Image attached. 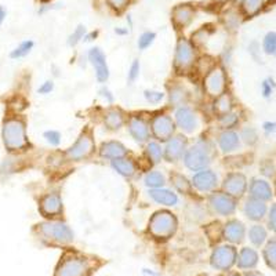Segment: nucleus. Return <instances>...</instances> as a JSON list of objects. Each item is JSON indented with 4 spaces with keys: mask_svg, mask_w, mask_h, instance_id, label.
<instances>
[{
    "mask_svg": "<svg viewBox=\"0 0 276 276\" xmlns=\"http://www.w3.org/2000/svg\"><path fill=\"white\" fill-rule=\"evenodd\" d=\"M220 122L225 129H231L232 126H235L236 122H238V118H236V115L233 113H225V115H222L221 119H220Z\"/></svg>",
    "mask_w": 276,
    "mask_h": 276,
    "instance_id": "43",
    "label": "nucleus"
},
{
    "mask_svg": "<svg viewBox=\"0 0 276 276\" xmlns=\"http://www.w3.org/2000/svg\"><path fill=\"white\" fill-rule=\"evenodd\" d=\"M33 46H35V43H33V40H24L21 41L15 49H14L13 51H11V54H10V57L13 59H19V58H24V57H27L29 53L32 51V49H33Z\"/></svg>",
    "mask_w": 276,
    "mask_h": 276,
    "instance_id": "32",
    "label": "nucleus"
},
{
    "mask_svg": "<svg viewBox=\"0 0 276 276\" xmlns=\"http://www.w3.org/2000/svg\"><path fill=\"white\" fill-rule=\"evenodd\" d=\"M250 194L253 196V199L258 200H268L271 198V188L265 181L261 180H254L250 186Z\"/></svg>",
    "mask_w": 276,
    "mask_h": 276,
    "instance_id": "28",
    "label": "nucleus"
},
{
    "mask_svg": "<svg viewBox=\"0 0 276 276\" xmlns=\"http://www.w3.org/2000/svg\"><path fill=\"white\" fill-rule=\"evenodd\" d=\"M246 276H261L260 273H257V272H250V273H247Z\"/></svg>",
    "mask_w": 276,
    "mask_h": 276,
    "instance_id": "54",
    "label": "nucleus"
},
{
    "mask_svg": "<svg viewBox=\"0 0 276 276\" xmlns=\"http://www.w3.org/2000/svg\"><path fill=\"white\" fill-rule=\"evenodd\" d=\"M257 261H258L257 253H256L253 249H249V247L242 249V251L239 253V257H236L238 267L242 268V269H250V268H254L257 265Z\"/></svg>",
    "mask_w": 276,
    "mask_h": 276,
    "instance_id": "27",
    "label": "nucleus"
},
{
    "mask_svg": "<svg viewBox=\"0 0 276 276\" xmlns=\"http://www.w3.org/2000/svg\"><path fill=\"white\" fill-rule=\"evenodd\" d=\"M222 188L225 190V194H228L229 196H232V198L242 196L246 189L245 176H242L239 173H232V174L225 177Z\"/></svg>",
    "mask_w": 276,
    "mask_h": 276,
    "instance_id": "18",
    "label": "nucleus"
},
{
    "mask_svg": "<svg viewBox=\"0 0 276 276\" xmlns=\"http://www.w3.org/2000/svg\"><path fill=\"white\" fill-rule=\"evenodd\" d=\"M127 148L122 142L119 141H108L101 145L100 148V155L101 158L109 159V160H115V159L126 158L127 155Z\"/></svg>",
    "mask_w": 276,
    "mask_h": 276,
    "instance_id": "20",
    "label": "nucleus"
},
{
    "mask_svg": "<svg viewBox=\"0 0 276 276\" xmlns=\"http://www.w3.org/2000/svg\"><path fill=\"white\" fill-rule=\"evenodd\" d=\"M127 130L130 133V136L134 138V141H137L138 144H145V142L150 141V124L146 123V120L140 118V116H132V118L129 119Z\"/></svg>",
    "mask_w": 276,
    "mask_h": 276,
    "instance_id": "15",
    "label": "nucleus"
},
{
    "mask_svg": "<svg viewBox=\"0 0 276 276\" xmlns=\"http://www.w3.org/2000/svg\"><path fill=\"white\" fill-rule=\"evenodd\" d=\"M177 218L170 211H158L155 213L150 220V233L155 239H168L172 238L177 231Z\"/></svg>",
    "mask_w": 276,
    "mask_h": 276,
    "instance_id": "4",
    "label": "nucleus"
},
{
    "mask_svg": "<svg viewBox=\"0 0 276 276\" xmlns=\"http://www.w3.org/2000/svg\"><path fill=\"white\" fill-rule=\"evenodd\" d=\"M214 109H216V112H217L220 116L231 112L232 109L231 97L228 94H225V93H222L221 95H218L217 100L214 102Z\"/></svg>",
    "mask_w": 276,
    "mask_h": 276,
    "instance_id": "31",
    "label": "nucleus"
},
{
    "mask_svg": "<svg viewBox=\"0 0 276 276\" xmlns=\"http://www.w3.org/2000/svg\"><path fill=\"white\" fill-rule=\"evenodd\" d=\"M225 89V72L220 67L211 68L204 76V90L208 95L218 97L224 93Z\"/></svg>",
    "mask_w": 276,
    "mask_h": 276,
    "instance_id": "10",
    "label": "nucleus"
},
{
    "mask_svg": "<svg viewBox=\"0 0 276 276\" xmlns=\"http://www.w3.org/2000/svg\"><path fill=\"white\" fill-rule=\"evenodd\" d=\"M140 71H141V65L140 61L138 59H134L130 65V68H129V72H127V83L129 84H133V83L136 82L137 79L140 77Z\"/></svg>",
    "mask_w": 276,
    "mask_h": 276,
    "instance_id": "39",
    "label": "nucleus"
},
{
    "mask_svg": "<svg viewBox=\"0 0 276 276\" xmlns=\"http://www.w3.org/2000/svg\"><path fill=\"white\" fill-rule=\"evenodd\" d=\"M176 122L168 115H158L151 122V132L159 141H168L174 136Z\"/></svg>",
    "mask_w": 276,
    "mask_h": 276,
    "instance_id": "9",
    "label": "nucleus"
},
{
    "mask_svg": "<svg viewBox=\"0 0 276 276\" xmlns=\"http://www.w3.org/2000/svg\"><path fill=\"white\" fill-rule=\"evenodd\" d=\"M93 265L80 254L67 253L57 265L54 276H89Z\"/></svg>",
    "mask_w": 276,
    "mask_h": 276,
    "instance_id": "2",
    "label": "nucleus"
},
{
    "mask_svg": "<svg viewBox=\"0 0 276 276\" xmlns=\"http://www.w3.org/2000/svg\"><path fill=\"white\" fill-rule=\"evenodd\" d=\"M236 257H238V254L232 246H218L217 249H214L213 254L210 257V264L214 269L228 271L236 263Z\"/></svg>",
    "mask_w": 276,
    "mask_h": 276,
    "instance_id": "8",
    "label": "nucleus"
},
{
    "mask_svg": "<svg viewBox=\"0 0 276 276\" xmlns=\"http://www.w3.org/2000/svg\"><path fill=\"white\" fill-rule=\"evenodd\" d=\"M272 89H273V84H272L271 80H265V82L263 83V94L265 95V97H269V95H271Z\"/></svg>",
    "mask_w": 276,
    "mask_h": 276,
    "instance_id": "49",
    "label": "nucleus"
},
{
    "mask_svg": "<svg viewBox=\"0 0 276 276\" xmlns=\"http://www.w3.org/2000/svg\"><path fill=\"white\" fill-rule=\"evenodd\" d=\"M239 136L236 134L235 132H231V130H225L222 132L218 137V146L220 150L224 152V154H228V152H232L239 148Z\"/></svg>",
    "mask_w": 276,
    "mask_h": 276,
    "instance_id": "23",
    "label": "nucleus"
},
{
    "mask_svg": "<svg viewBox=\"0 0 276 276\" xmlns=\"http://www.w3.org/2000/svg\"><path fill=\"white\" fill-rule=\"evenodd\" d=\"M228 276H239V275H236V273H231V275H228Z\"/></svg>",
    "mask_w": 276,
    "mask_h": 276,
    "instance_id": "55",
    "label": "nucleus"
},
{
    "mask_svg": "<svg viewBox=\"0 0 276 276\" xmlns=\"http://www.w3.org/2000/svg\"><path fill=\"white\" fill-rule=\"evenodd\" d=\"M53 90H54V83H53V80H46V82L41 83V86L37 89V93L41 95H47L50 94Z\"/></svg>",
    "mask_w": 276,
    "mask_h": 276,
    "instance_id": "45",
    "label": "nucleus"
},
{
    "mask_svg": "<svg viewBox=\"0 0 276 276\" xmlns=\"http://www.w3.org/2000/svg\"><path fill=\"white\" fill-rule=\"evenodd\" d=\"M98 93H100L101 97H102V98H104V100L107 101L108 104H112L113 101H115V97H113L112 91L109 90L108 87H105V86L104 87H101L100 91H98Z\"/></svg>",
    "mask_w": 276,
    "mask_h": 276,
    "instance_id": "47",
    "label": "nucleus"
},
{
    "mask_svg": "<svg viewBox=\"0 0 276 276\" xmlns=\"http://www.w3.org/2000/svg\"><path fill=\"white\" fill-rule=\"evenodd\" d=\"M6 9L5 7H0V27H2V24H3V21H5L6 18Z\"/></svg>",
    "mask_w": 276,
    "mask_h": 276,
    "instance_id": "52",
    "label": "nucleus"
},
{
    "mask_svg": "<svg viewBox=\"0 0 276 276\" xmlns=\"http://www.w3.org/2000/svg\"><path fill=\"white\" fill-rule=\"evenodd\" d=\"M195 17V9L190 5H180L174 7L172 11L173 23L178 28H186Z\"/></svg>",
    "mask_w": 276,
    "mask_h": 276,
    "instance_id": "19",
    "label": "nucleus"
},
{
    "mask_svg": "<svg viewBox=\"0 0 276 276\" xmlns=\"http://www.w3.org/2000/svg\"><path fill=\"white\" fill-rule=\"evenodd\" d=\"M89 61L93 65V68L95 71V77L97 82L105 83L109 79V68L107 63V57H105L104 51L101 50L100 47H93L89 50Z\"/></svg>",
    "mask_w": 276,
    "mask_h": 276,
    "instance_id": "12",
    "label": "nucleus"
},
{
    "mask_svg": "<svg viewBox=\"0 0 276 276\" xmlns=\"http://www.w3.org/2000/svg\"><path fill=\"white\" fill-rule=\"evenodd\" d=\"M84 36H86V27H83V25H79V27L75 29V31L69 35L68 37V45L71 46V47H73V46H76L77 43L80 40H83L84 39Z\"/></svg>",
    "mask_w": 276,
    "mask_h": 276,
    "instance_id": "37",
    "label": "nucleus"
},
{
    "mask_svg": "<svg viewBox=\"0 0 276 276\" xmlns=\"http://www.w3.org/2000/svg\"><path fill=\"white\" fill-rule=\"evenodd\" d=\"M144 184L150 189H156V188H163V185L166 184V178L162 173L159 172H152L146 173L144 177Z\"/></svg>",
    "mask_w": 276,
    "mask_h": 276,
    "instance_id": "29",
    "label": "nucleus"
},
{
    "mask_svg": "<svg viewBox=\"0 0 276 276\" xmlns=\"http://www.w3.org/2000/svg\"><path fill=\"white\" fill-rule=\"evenodd\" d=\"M93 152H94L93 137H91L90 133L83 132L80 136L77 137V140L69 146L68 151H67V156H68L69 160L79 162V160L89 158Z\"/></svg>",
    "mask_w": 276,
    "mask_h": 276,
    "instance_id": "7",
    "label": "nucleus"
},
{
    "mask_svg": "<svg viewBox=\"0 0 276 276\" xmlns=\"http://www.w3.org/2000/svg\"><path fill=\"white\" fill-rule=\"evenodd\" d=\"M186 98H188V94H186L184 87L176 86L170 90V102L174 107H182V105L185 104Z\"/></svg>",
    "mask_w": 276,
    "mask_h": 276,
    "instance_id": "33",
    "label": "nucleus"
},
{
    "mask_svg": "<svg viewBox=\"0 0 276 276\" xmlns=\"http://www.w3.org/2000/svg\"><path fill=\"white\" fill-rule=\"evenodd\" d=\"M242 137H243L246 142H249V144L254 142V141H256V138H257V136H256V133H254L253 129H246V130H243V133H242Z\"/></svg>",
    "mask_w": 276,
    "mask_h": 276,
    "instance_id": "48",
    "label": "nucleus"
},
{
    "mask_svg": "<svg viewBox=\"0 0 276 276\" xmlns=\"http://www.w3.org/2000/svg\"><path fill=\"white\" fill-rule=\"evenodd\" d=\"M267 211L265 204L263 203V200L258 199H250L246 202L245 204V214L250 220H261L264 217V214Z\"/></svg>",
    "mask_w": 276,
    "mask_h": 276,
    "instance_id": "25",
    "label": "nucleus"
},
{
    "mask_svg": "<svg viewBox=\"0 0 276 276\" xmlns=\"http://www.w3.org/2000/svg\"><path fill=\"white\" fill-rule=\"evenodd\" d=\"M176 124L184 133H194L198 129V116L192 108L182 105L176 111Z\"/></svg>",
    "mask_w": 276,
    "mask_h": 276,
    "instance_id": "13",
    "label": "nucleus"
},
{
    "mask_svg": "<svg viewBox=\"0 0 276 276\" xmlns=\"http://www.w3.org/2000/svg\"><path fill=\"white\" fill-rule=\"evenodd\" d=\"M104 123L105 126L108 127L109 130H119L120 127L124 124V115L120 109L112 108L107 111L104 116Z\"/></svg>",
    "mask_w": 276,
    "mask_h": 276,
    "instance_id": "26",
    "label": "nucleus"
},
{
    "mask_svg": "<svg viewBox=\"0 0 276 276\" xmlns=\"http://www.w3.org/2000/svg\"><path fill=\"white\" fill-rule=\"evenodd\" d=\"M63 210L62 199L58 192H50L46 194L39 202V211L46 218H54L61 216Z\"/></svg>",
    "mask_w": 276,
    "mask_h": 276,
    "instance_id": "11",
    "label": "nucleus"
},
{
    "mask_svg": "<svg viewBox=\"0 0 276 276\" xmlns=\"http://www.w3.org/2000/svg\"><path fill=\"white\" fill-rule=\"evenodd\" d=\"M155 39H156V33H155V32L146 31L140 35L138 40H137V46H138V49H140L141 51H144L154 45Z\"/></svg>",
    "mask_w": 276,
    "mask_h": 276,
    "instance_id": "34",
    "label": "nucleus"
},
{
    "mask_svg": "<svg viewBox=\"0 0 276 276\" xmlns=\"http://www.w3.org/2000/svg\"><path fill=\"white\" fill-rule=\"evenodd\" d=\"M127 29H120V28H116V29H115V33H116V35H126L127 33Z\"/></svg>",
    "mask_w": 276,
    "mask_h": 276,
    "instance_id": "53",
    "label": "nucleus"
},
{
    "mask_svg": "<svg viewBox=\"0 0 276 276\" xmlns=\"http://www.w3.org/2000/svg\"><path fill=\"white\" fill-rule=\"evenodd\" d=\"M208 203L213 207V210L217 214L221 216H229L235 211L236 203L232 196L224 192H214L208 198Z\"/></svg>",
    "mask_w": 276,
    "mask_h": 276,
    "instance_id": "14",
    "label": "nucleus"
},
{
    "mask_svg": "<svg viewBox=\"0 0 276 276\" xmlns=\"http://www.w3.org/2000/svg\"><path fill=\"white\" fill-rule=\"evenodd\" d=\"M172 181L177 189L182 192V194H185V192H188V190L190 189L189 182H188V180H186L184 176H181V174H174V176L172 177Z\"/></svg>",
    "mask_w": 276,
    "mask_h": 276,
    "instance_id": "38",
    "label": "nucleus"
},
{
    "mask_svg": "<svg viewBox=\"0 0 276 276\" xmlns=\"http://www.w3.org/2000/svg\"><path fill=\"white\" fill-rule=\"evenodd\" d=\"M145 152H146V156L150 159L151 163L154 164H158L163 158V148L160 146L159 142H155V141H151V142L146 144Z\"/></svg>",
    "mask_w": 276,
    "mask_h": 276,
    "instance_id": "30",
    "label": "nucleus"
},
{
    "mask_svg": "<svg viewBox=\"0 0 276 276\" xmlns=\"http://www.w3.org/2000/svg\"><path fill=\"white\" fill-rule=\"evenodd\" d=\"M218 178L216 176V173L208 170V168H204V170H200L192 177V185L199 190V192H213L216 188H217Z\"/></svg>",
    "mask_w": 276,
    "mask_h": 276,
    "instance_id": "17",
    "label": "nucleus"
},
{
    "mask_svg": "<svg viewBox=\"0 0 276 276\" xmlns=\"http://www.w3.org/2000/svg\"><path fill=\"white\" fill-rule=\"evenodd\" d=\"M144 97H145V100L148 101L150 104H159V102H162V101H163L164 93L163 91H158V90H145Z\"/></svg>",
    "mask_w": 276,
    "mask_h": 276,
    "instance_id": "41",
    "label": "nucleus"
},
{
    "mask_svg": "<svg viewBox=\"0 0 276 276\" xmlns=\"http://www.w3.org/2000/svg\"><path fill=\"white\" fill-rule=\"evenodd\" d=\"M2 138L6 150L10 152H18L28 148L29 141H28L25 122L19 118L6 119L2 129Z\"/></svg>",
    "mask_w": 276,
    "mask_h": 276,
    "instance_id": "1",
    "label": "nucleus"
},
{
    "mask_svg": "<svg viewBox=\"0 0 276 276\" xmlns=\"http://www.w3.org/2000/svg\"><path fill=\"white\" fill-rule=\"evenodd\" d=\"M37 231L41 239L47 240L54 245H69L73 242V232L67 222L63 221H47L37 225Z\"/></svg>",
    "mask_w": 276,
    "mask_h": 276,
    "instance_id": "3",
    "label": "nucleus"
},
{
    "mask_svg": "<svg viewBox=\"0 0 276 276\" xmlns=\"http://www.w3.org/2000/svg\"><path fill=\"white\" fill-rule=\"evenodd\" d=\"M43 137L51 146H58L61 144V134L57 130H47V132H45Z\"/></svg>",
    "mask_w": 276,
    "mask_h": 276,
    "instance_id": "42",
    "label": "nucleus"
},
{
    "mask_svg": "<svg viewBox=\"0 0 276 276\" xmlns=\"http://www.w3.org/2000/svg\"><path fill=\"white\" fill-rule=\"evenodd\" d=\"M264 50L271 55H276V33L271 32L264 39Z\"/></svg>",
    "mask_w": 276,
    "mask_h": 276,
    "instance_id": "40",
    "label": "nucleus"
},
{
    "mask_svg": "<svg viewBox=\"0 0 276 276\" xmlns=\"http://www.w3.org/2000/svg\"><path fill=\"white\" fill-rule=\"evenodd\" d=\"M97 35H98V32H91V33H89V35H86V36H84V40L86 41L94 40V37H97Z\"/></svg>",
    "mask_w": 276,
    "mask_h": 276,
    "instance_id": "51",
    "label": "nucleus"
},
{
    "mask_svg": "<svg viewBox=\"0 0 276 276\" xmlns=\"http://www.w3.org/2000/svg\"><path fill=\"white\" fill-rule=\"evenodd\" d=\"M210 162H211L210 150L203 141H199L192 148L186 150L185 155H184V163L192 172H200V170L207 168Z\"/></svg>",
    "mask_w": 276,
    "mask_h": 276,
    "instance_id": "5",
    "label": "nucleus"
},
{
    "mask_svg": "<svg viewBox=\"0 0 276 276\" xmlns=\"http://www.w3.org/2000/svg\"><path fill=\"white\" fill-rule=\"evenodd\" d=\"M265 261L271 268H276V239L271 240L264 250Z\"/></svg>",
    "mask_w": 276,
    "mask_h": 276,
    "instance_id": "36",
    "label": "nucleus"
},
{
    "mask_svg": "<svg viewBox=\"0 0 276 276\" xmlns=\"http://www.w3.org/2000/svg\"><path fill=\"white\" fill-rule=\"evenodd\" d=\"M111 166L115 172L120 174L122 177H126V178H130L136 174L137 167L136 163L133 162L132 159L127 158H120L115 159V160H111Z\"/></svg>",
    "mask_w": 276,
    "mask_h": 276,
    "instance_id": "24",
    "label": "nucleus"
},
{
    "mask_svg": "<svg viewBox=\"0 0 276 276\" xmlns=\"http://www.w3.org/2000/svg\"><path fill=\"white\" fill-rule=\"evenodd\" d=\"M269 225L273 231H276V206H273L271 210V216H269Z\"/></svg>",
    "mask_w": 276,
    "mask_h": 276,
    "instance_id": "50",
    "label": "nucleus"
},
{
    "mask_svg": "<svg viewBox=\"0 0 276 276\" xmlns=\"http://www.w3.org/2000/svg\"><path fill=\"white\" fill-rule=\"evenodd\" d=\"M186 152V138L184 136H173L168 141H166V146L163 150V156L167 162H177Z\"/></svg>",
    "mask_w": 276,
    "mask_h": 276,
    "instance_id": "16",
    "label": "nucleus"
},
{
    "mask_svg": "<svg viewBox=\"0 0 276 276\" xmlns=\"http://www.w3.org/2000/svg\"><path fill=\"white\" fill-rule=\"evenodd\" d=\"M150 196L152 198V200H155L158 204L167 206V207L176 206V204L178 203V196H177L176 192H173V190L170 189H166V188L150 189Z\"/></svg>",
    "mask_w": 276,
    "mask_h": 276,
    "instance_id": "22",
    "label": "nucleus"
},
{
    "mask_svg": "<svg viewBox=\"0 0 276 276\" xmlns=\"http://www.w3.org/2000/svg\"><path fill=\"white\" fill-rule=\"evenodd\" d=\"M107 2H108V5L111 6L113 10H116V11L124 10L127 3H129V0H107Z\"/></svg>",
    "mask_w": 276,
    "mask_h": 276,
    "instance_id": "46",
    "label": "nucleus"
},
{
    "mask_svg": "<svg viewBox=\"0 0 276 276\" xmlns=\"http://www.w3.org/2000/svg\"><path fill=\"white\" fill-rule=\"evenodd\" d=\"M249 236H250V240L253 242L254 245L260 246V245H263L264 240H265V238H267V232H265V229H264L263 226L254 225L253 228L250 229Z\"/></svg>",
    "mask_w": 276,
    "mask_h": 276,
    "instance_id": "35",
    "label": "nucleus"
},
{
    "mask_svg": "<svg viewBox=\"0 0 276 276\" xmlns=\"http://www.w3.org/2000/svg\"><path fill=\"white\" fill-rule=\"evenodd\" d=\"M195 63V49L190 41L186 39H180L176 46V55H174V69L177 72H186L194 67Z\"/></svg>",
    "mask_w": 276,
    "mask_h": 276,
    "instance_id": "6",
    "label": "nucleus"
},
{
    "mask_svg": "<svg viewBox=\"0 0 276 276\" xmlns=\"http://www.w3.org/2000/svg\"><path fill=\"white\" fill-rule=\"evenodd\" d=\"M222 236L231 243H240L245 236V226L238 220L228 221L222 229Z\"/></svg>",
    "mask_w": 276,
    "mask_h": 276,
    "instance_id": "21",
    "label": "nucleus"
},
{
    "mask_svg": "<svg viewBox=\"0 0 276 276\" xmlns=\"http://www.w3.org/2000/svg\"><path fill=\"white\" fill-rule=\"evenodd\" d=\"M263 5V0H245V9L249 14L257 13Z\"/></svg>",
    "mask_w": 276,
    "mask_h": 276,
    "instance_id": "44",
    "label": "nucleus"
}]
</instances>
